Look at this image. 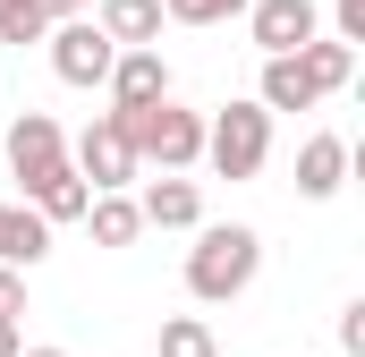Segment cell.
Listing matches in <instances>:
<instances>
[{"mask_svg": "<svg viewBox=\"0 0 365 357\" xmlns=\"http://www.w3.org/2000/svg\"><path fill=\"white\" fill-rule=\"evenodd\" d=\"M255 272H264V230L255 221H195V247H187V298L195 306L247 298Z\"/></svg>", "mask_w": 365, "mask_h": 357, "instance_id": "obj_1", "label": "cell"}, {"mask_svg": "<svg viewBox=\"0 0 365 357\" xmlns=\"http://www.w3.org/2000/svg\"><path fill=\"white\" fill-rule=\"evenodd\" d=\"M119 128H128L136 162H153V171H195V162H204V111H187L179 94L119 111Z\"/></svg>", "mask_w": 365, "mask_h": 357, "instance_id": "obj_2", "label": "cell"}, {"mask_svg": "<svg viewBox=\"0 0 365 357\" xmlns=\"http://www.w3.org/2000/svg\"><path fill=\"white\" fill-rule=\"evenodd\" d=\"M204 162L221 178H255L272 162V111H264V102H221V111H204Z\"/></svg>", "mask_w": 365, "mask_h": 357, "instance_id": "obj_3", "label": "cell"}, {"mask_svg": "<svg viewBox=\"0 0 365 357\" xmlns=\"http://www.w3.org/2000/svg\"><path fill=\"white\" fill-rule=\"evenodd\" d=\"M43 51H51V77H60V86H102L110 60H119V43H110L93 17H51Z\"/></svg>", "mask_w": 365, "mask_h": 357, "instance_id": "obj_4", "label": "cell"}, {"mask_svg": "<svg viewBox=\"0 0 365 357\" xmlns=\"http://www.w3.org/2000/svg\"><path fill=\"white\" fill-rule=\"evenodd\" d=\"M68 162L86 171L93 196H102V187H128V178L145 171V162H136V145H128V128H119V111H93V119H86V136L68 145Z\"/></svg>", "mask_w": 365, "mask_h": 357, "instance_id": "obj_5", "label": "cell"}, {"mask_svg": "<svg viewBox=\"0 0 365 357\" xmlns=\"http://www.w3.org/2000/svg\"><path fill=\"white\" fill-rule=\"evenodd\" d=\"M238 17H247V34H255L264 60H272V51H297V43L323 34V9H314V0H247Z\"/></svg>", "mask_w": 365, "mask_h": 357, "instance_id": "obj_6", "label": "cell"}, {"mask_svg": "<svg viewBox=\"0 0 365 357\" xmlns=\"http://www.w3.org/2000/svg\"><path fill=\"white\" fill-rule=\"evenodd\" d=\"M110 111H136V102H162L170 94V60H162V43H119V60H110Z\"/></svg>", "mask_w": 365, "mask_h": 357, "instance_id": "obj_7", "label": "cell"}, {"mask_svg": "<svg viewBox=\"0 0 365 357\" xmlns=\"http://www.w3.org/2000/svg\"><path fill=\"white\" fill-rule=\"evenodd\" d=\"M60 162H68L60 119H51V111H17V119H9V171H17V178H43V171H60Z\"/></svg>", "mask_w": 365, "mask_h": 357, "instance_id": "obj_8", "label": "cell"}, {"mask_svg": "<svg viewBox=\"0 0 365 357\" xmlns=\"http://www.w3.org/2000/svg\"><path fill=\"white\" fill-rule=\"evenodd\" d=\"M349 162H357L349 136H331V128L306 136V145H297V196H306V204H331V196L349 187Z\"/></svg>", "mask_w": 365, "mask_h": 357, "instance_id": "obj_9", "label": "cell"}, {"mask_svg": "<svg viewBox=\"0 0 365 357\" xmlns=\"http://www.w3.org/2000/svg\"><path fill=\"white\" fill-rule=\"evenodd\" d=\"M136 213H145V230H195L204 221V187L187 171H162L145 196H136Z\"/></svg>", "mask_w": 365, "mask_h": 357, "instance_id": "obj_10", "label": "cell"}, {"mask_svg": "<svg viewBox=\"0 0 365 357\" xmlns=\"http://www.w3.org/2000/svg\"><path fill=\"white\" fill-rule=\"evenodd\" d=\"M26 204L60 230V221H86V204H93V187H86V171L77 162H60V171H43V178H26Z\"/></svg>", "mask_w": 365, "mask_h": 357, "instance_id": "obj_11", "label": "cell"}, {"mask_svg": "<svg viewBox=\"0 0 365 357\" xmlns=\"http://www.w3.org/2000/svg\"><path fill=\"white\" fill-rule=\"evenodd\" d=\"M43 256H51V221H43L34 204H0V264L34 272Z\"/></svg>", "mask_w": 365, "mask_h": 357, "instance_id": "obj_12", "label": "cell"}, {"mask_svg": "<svg viewBox=\"0 0 365 357\" xmlns=\"http://www.w3.org/2000/svg\"><path fill=\"white\" fill-rule=\"evenodd\" d=\"M255 102H264V111H314L323 94H314V77H306V60H297V51H272V60H264Z\"/></svg>", "mask_w": 365, "mask_h": 357, "instance_id": "obj_13", "label": "cell"}, {"mask_svg": "<svg viewBox=\"0 0 365 357\" xmlns=\"http://www.w3.org/2000/svg\"><path fill=\"white\" fill-rule=\"evenodd\" d=\"M86 230H93V247H136V238H145V213H136L128 187H102L86 204Z\"/></svg>", "mask_w": 365, "mask_h": 357, "instance_id": "obj_14", "label": "cell"}, {"mask_svg": "<svg viewBox=\"0 0 365 357\" xmlns=\"http://www.w3.org/2000/svg\"><path fill=\"white\" fill-rule=\"evenodd\" d=\"M93 26H102L110 43H162V26H170V17H162V0H102V9H93Z\"/></svg>", "mask_w": 365, "mask_h": 357, "instance_id": "obj_15", "label": "cell"}, {"mask_svg": "<svg viewBox=\"0 0 365 357\" xmlns=\"http://www.w3.org/2000/svg\"><path fill=\"white\" fill-rule=\"evenodd\" d=\"M297 60H306L314 94H340L349 77H357V43H340V34H314V43H297Z\"/></svg>", "mask_w": 365, "mask_h": 357, "instance_id": "obj_16", "label": "cell"}, {"mask_svg": "<svg viewBox=\"0 0 365 357\" xmlns=\"http://www.w3.org/2000/svg\"><path fill=\"white\" fill-rule=\"evenodd\" d=\"M162 357H221V332L204 315H162Z\"/></svg>", "mask_w": 365, "mask_h": 357, "instance_id": "obj_17", "label": "cell"}, {"mask_svg": "<svg viewBox=\"0 0 365 357\" xmlns=\"http://www.w3.org/2000/svg\"><path fill=\"white\" fill-rule=\"evenodd\" d=\"M43 34H51V17H43L34 0H0V43L26 51V43H43Z\"/></svg>", "mask_w": 365, "mask_h": 357, "instance_id": "obj_18", "label": "cell"}, {"mask_svg": "<svg viewBox=\"0 0 365 357\" xmlns=\"http://www.w3.org/2000/svg\"><path fill=\"white\" fill-rule=\"evenodd\" d=\"M238 9H247V0H162V17H170V26H230Z\"/></svg>", "mask_w": 365, "mask_h": 357, "instance_id": "obj_19", "label": "cell"}, {"mask_svg": "<svg viewBox=\"0 0 365 357\" xmlns=\"http://www.w3.org/2000/svg\"><path fill=\"white\" fill-rule=\"evenodd\" d=\"M331 34L340 43H365V0H331Z\"/></svg>", "mask_w": 365, "mask_h": 357, "instance_id": "obj_20", "label": "cell"}, {"mask_svg": "<svg viewBox=\"0 0 365 357\" xmlns=\"http://www.w3.org/2000/svg\"><path fill=\"white\" fill-rule=\"evenodd\" d=\"M340 349L365 357V298H349V306H340Z\"/></svg>", "mask_w": 365, "mask_h": 357, "instance_id": "obj_21", "label": "cell"}, {"mask_svg": "<svg viewBox=\"0 0 365 357\" xmlns=\"http://www.w3.org/2000/svg\"><path fill=\"white\" fill-rule=\"evenodd\" d=\"M0 315H9V323L26 315V272H17V264H0Z\"/></svg>", "mask_w": 365, "mask_h": 357, "instance_id": "obj_22", "label": "cell"}, {"mask_svg": "<svg viewBox=\"0 0 365 357\" xmlns=\"http://www.w3.org/2000/svg\"><path fill=\"white\" fill-rule=\"evenodd\" d=\"M43 17H86V0H34Z\"/></svg>", "mask_w": 365, "mask_h": 357, "instance_id": "obj_23", "label": "cell"}, {"mask_svg": "<svg viewBox=\"0 0 365 357\" xmlns=\"http://www.w3.org/2000/svg\"><path fill=\"white\" fill-rule=\"evenodd\" d=\"M17 349H26V332H17V323L0 315V357H17Z\"/></svg>", "mask_w": 365, "mask_h": 357, "instance_id": "obj_24", "label": "cell"}, {"mask_svg": "<svg viewBox=\"0 0 365 357\" xmlns=\"http://www.w3.org/2000/svg\"><path fill=\"white\" fill-rule=\"evenodd\" d=\"M17 357H68V349H17Z\"/></svg>", "mask_w": 365, "mask_h": 357, "instance_id": "obj_25", "label": "cell"}]
</instances>
